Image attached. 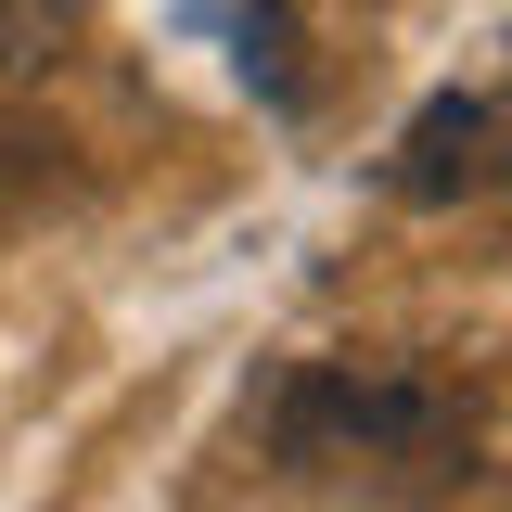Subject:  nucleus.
<instances>
[{"instance_id": "nucleus-2", "label": "nucleus", "mask_w": 512, "mask_h": 512, "mask_svg": "<svg viewBox=\"0 0 512 512\" xmlns=\"http://www.w3.org/2000/svg\"><path fill=\"white\" fill-rule=\"evenodd\" d=\"M512 180V90H436L397 128V192L410 205H474Z\"/></svg>"}, {"instance_id": "nucleus-1", "label": "nucleus", "mask_w": 512, "mask_h": 512, "mask_svg": "<svg viewBox=\"0 0 512 512\" xmlns=\"http://www.w3.org/2000/svg\"><path fill=\"white\" fill-rule=\"evenodd\" d=\"M448 436H461V410L397 359H320L282 384V461H423Z\"/></svg>"}]
</instances>
